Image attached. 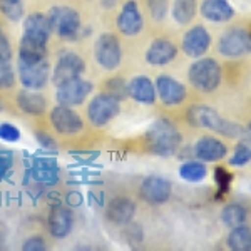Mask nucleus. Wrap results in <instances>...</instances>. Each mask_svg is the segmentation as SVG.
<instances>
[{
	"label": "nucleus",
	"instance_id": "obj_1",
	"mask_svg": "<svg viewBox=\"0 0 251 251\" xmlns=\"http://www.w3.org/2000/svg\"><path fill=\"white\" fill-rule=\"evenodd\" d=\"M183 143V134L176 124L166 117H159L146 131V146L148 151L159 157L176 156Z\"/></svg>",
	"mask_w": 251,
	"mask_h": 251
},
{
	"label": "nucleus",
	"instance_id": "obj_2",
	"mask_svg": "<svg viewBox=\"0 0 251 251\" xmlns=\"http://www.w3.org/2000/svg\"><path fill=\"white\" fill-rule=\"evenodd\" d=\"M186 121L193 127L208 129V131H213L225 137H231V139L246 134V129L243 126L225 119V117L220 116L216 109L211 106H204V104H196V106L189 107L186 111Z\"/></svg>",
	"mask_w": 251,
	"mask_h": 251
},
{
	"label": "nucleus",
	"instance_id": "obj_3",
	"mask_svg": "<svg viewBox=\"0 0 251 251\" xmlns=\"http://www.w3.org/2000/svg\"><path fill=\"white\" fill-rule=\"evenodd\" d=\"M221 79H223L221 67L214 59L200 57L189 66L188 80L200 92H204V94L214 92L220 87Z\"/></svg>",
	"mask_w": 251,
	"mask_h": 251
},
{
	"label": "nucleus",
	"instance_id": "obj_4",
	"mask_svg": "<svg viewBox=\"0 0 251 251\" xmlns=\"http://www.w3.org/2000/svg\"><path fill=\"white\" fill-rule=\"evenodd\" d=\"M47 20L50 24L52 34L64 40H75L82 29L80 14L69 5H55L49 10Z\"/></svg>",
	"mask_w": 251,
	"mask_h": 251
},
{
	"label": "nucleus",
	"instance_id": "obj_5",
	"mask_svg": "<svg viewBox=\"0 0 251 251\" xmlns=\"http://www.w3.org/2000/svg\"><path fill=\"white\" fill-rule=\"evenodd\" d=\"M87 119L94 127H104L121 112V100L109 92L96 94L87 104Z\"/></svg>",
	"mask_w": 251,
	"mask_h": 251
},
{
	"label": "nucleus",
	"instance_id": "obj_6",
	"mask_svg": "<svg viewBox=\"0 0 251 251\" xmlns=\"http://www.w3.org/2000/svg\"><path fill=\"white\" fill-rule=\"evenodd\" d=\"M17 77L24 89H30V91H40L47 86L50 80V64L47 59L35 60V62H27V60L17 59Z\"/></svg>",
	"mask_w": 251,
	"mask_h": 251
},
{
	"label": "nucleus",
	"instance_id": "obj_7",
	"mask_svg": "<svg viewBox=\"0 0 251 251\" xmlns=\"http://www.w3.org/2000/svg\"><path fill=\"white\" fill-rule=\"evenodd\" d=\"M94 57L104 71H116L123 62V47L119 39L111 32H104L94 44Z\"/></svg>",
	"mask_w": 251,
	"mask_h": 251
},
{
	"label": "nucleus",
	"instance_id": "obj_8",
	"mask_svg": "<svg viewBox=\"0 0 251 251\" xmlns=\"http://www.w3.org/2000/svg\"><path fill=\"white\" fill-rule=\"evenodd\" d=\"M84 72H86V62H84V59L80 57L77 52L64 50L59 54L54 71L50 72V80L57 87L72 79L82 77Z\"/></svg>",
	"mask_w": 251,
	"mask_h": 251
},
{
	"label": "nucleus",
	"instance_id": "obj_9",
	"mask_svg": "<svg viewBox=\"0 0 251 251\" xmlns=\"http://www.w3.org/2000/svg\"><path fill=\"white\" fill-rule=\"evenodd\" d=\"M218 50L229 59L243 57L251 54V32L243 27H231L218 40Z\"/></svg>",
	"mask_w": 251,
	"mask_h": 251
},
{
	"label": "nucleus",
	"instance_id": "obj_10",
	"mask_svg": "<svg viewBox=\"0 0 251 251\" xmlns=\"http://www.w3.org/2000/svg\"><path fill=\"white\" fill-rule=\"evenodd\" d=\"M49 119L57 134L75 136L84 129V121L71 106L57 104L49 111Z\"/></svg>",
	"mask_w": 251,
	"mask_h": 251
},
{
	"label": "nucleus",
	"instance_id": "obj_11",
	"mask_svg": "<svg viewBox=\"0 0 251 251\" xmlns=\"http://www.w3.org/2000/svg\"><path fill=\"white\" fill-rule=\"evenodd\" d=\"M92 91H94V84L91 80L77 77L55 87V97H57L59 104L74 107L86 102V99L92 94Z\"/></svg>",
	"mask_w": 251,
	"mask_h": 251
},
{
	"label": "nucleus",
	"instance_id": "obj_12",
	"mask_svg": "<svg viewBox=\"0 0 251 251\" xmlns=\"http://www.w3.org/2000/svg\"><path fill=\"white\" fill-rule=\"evenodd\" d=\"M116 27L126 37H134L144 29V15L136 0H126L116 17Z\"/></svg>",
	"mask_w": 251,
	"mask_h": 251
},
{
	"label": "nucleus",
	"instance_id": "obj_13",
	"mask_svg": "<svg viewBox=\"0 0 251 251\" xmlns=\"http://www.w3.org/2000/svg\"><path fill=\"white\" fill-rule=\"evenodd\" d=\"M173 184L164 176H148L139 186V196L148 204L161 206L171 200Z\"/></svg>",
	"mask_w": 251,
	"mask_h": 251
},
{
	"label": "nucleus",
	"instance_id": "obj_14",
	"mask_svg": "<svg viewBox=\"0 0 251 251\" xmlns=\"http://www.w3.org/2000/svg\"><path fill=\"white\" fill-rule=\"evenodd\" d=\"M154 86H156L157 99H161V102L164 106L169 107L179 106V104H183L186 100V97H188V89H186L184 84L168 74L157 75Z\"/></svg>",
	"mask_w": 251,
	"mask_h": 251
},
{
	"label": "nucleus",
	"instance_id": "obj_15",
	"mask_svg": "<svg viewBox=\"0 0 251 251\" xmlns=\"http://www.w3.org/2000/svg\"><path fill=\"white\" fill-rule=\"evenodd\" d=\"M50 35L52 29L47 20V15L34 12V14L27 15L24 19V34L20 40L30 44H39V46H47Z\"/></svg>",
	"mask_w": 251,
	"mask_h": 251
},
{
	"label": "nucleus",
	"instance_id": "obj_16",
	"mask_svg": "<svg viewBox=\"0 0 251 251\" xmlns=\"http://www.w3.org/2000/svg\"><path fill=\"white\" fill-rule=\"evenodd\" d=\"M211 47V35L203 25H194L189 30H186L183 35V42H181V49L188 57L200 59L203 57L206 52Z\"/></svg>",
	"mask_w": 251,
	"mask_h": 251
},
{
	"label": "nucleus",
	"instance_id": "obj_17",
	"mask_svg": "<svg viewBox=\"0 0 251 251\" xmlns=\"http://www.w3.org/2000/svg\"><path fill=\"white\" fill-rule=\"evenodd\" d=\"M74 223H75V218H74L72 209L69 208V206L57 204L49 213L47 228H49L50 236H54L55 240H64V238H67L69 234L72 233Z\"/></svg>",
	"mask_w": 251,
	"mask_h": 251
},
{
	"label": "nucleus",
	"instance_id": "obj_18",
	"mask_svg": "<svg viewBox=\"0 0 251 251\" xmlns=\"http://www.w3.org/2000/svg\"><path fill=\"white\" fill-rule=\"evenodd\" d=\"M193 156L203 163H218L228 156V146L214 136H203L194 144Z\"/></svg>",
	"mask_w": 251,
	"mask_h": 251
},
{
	"label": "nucleus",
	"instance_id": "obj_19",
	"mask_svg": "<svg viewBox=\"0 0 251 251\" xmlns=\"http://www.w3.org/2000/svg\"><path fill=\"white\" fill-rule=\"evenodd\" d=\"M136 203L126 196H116L106 206V218L116 226H127L136 216Z\"/></svg>",
	"mask_w": 251,
	"mask_h": 251
},
{
	"label": "nucleus",
	"instance_id": "obj_20",
	"mask_svg": "<svg viewBox=\"0 0 251 251\" xmlns=\"http://www.w3.org/2000/svg\"><path fill=\"white\" fill-rule=\"evenodd\" d=\"M177 57V47L169 39H156L151 42L144 54V59L149 66L163 67L171 64Z\"/></svg>",
	"mask_w": 251,
	"mask_h": 251
},
{
	"label": "nucleus",
	"instance_id": "obj_21",
	"mask_svg": "<svg viewBox=\"0 0 251 251\" xmlns=\"http://www.w3.org/2000/svg\"><path fill=\"white\" fill-rule=\"evenodd\" d=\"M127 97L144 106H152L157 99L154 82L148 75H136L127 82Z\"/></svg>",
	"mask_w": 251,
	"mask_h": 251
},
{
	"label": "nucleus",
	"instance_id": "obj_22",
	"mask_svg": "<svg viewBox=\"0 0 251 251\" xmlns=\"http://www.w3.org/2000/svg\"><path fill=\"white\" fill-rule=\"evenodd\" d=\"M17 107L27 116H42L47 111V99L37 91L24 89L15 97Z\"/></svg>",
	"mask_w": 251,
	"mask_h": 251
},
{
	"label": "nucleus",
	"instance_id": "obj_23",
	"mask_svg": "<svg viewBox=\"0 0 251 251\" xmlns=\"http://www.w3.org/2000/svg\"><path fill=\"white\" fill-rule=\"evenodd\" d=\"M201 15L209 22H228L234 17V9L229 0H203L201 2Z\"/></svg>",
	"mask_w": 251,
	"mask_h": 251
},
{
	"label": "nucleus",
	"instance_id": "obj_24",
	"mask_svg": "<svg viewBox=\"0 0 251 251\" xmlns=\"http://www.w3.org/2000/svg\"><path fill=\"white\" fill-rule=\"evenodd\" d=\"M226 245L233 251H251V228L246 225L234 226L226 238Z\"/></svg>",
	"mask_w": 251,
	"mask_h": 251
},
{
	"label": "nucleus",
	"instance_id": "obj_25",
	"mask_svg": "<svg viewBox=\"0 0 251 251\" xmlns=\"http://www.w3.org/2000/svg\"><path fill=\"white\" fill-rule=\"evenodd\" d=\"M220 216L223 225L228 226V228L246 225V221H248V211L240 203H228L226 206H223Z\"/></svg>",
	"mask_w": 251,
	"mask_h": 251
},
{
	"label": "nucleus",
	"instance_id": "obj_26",
	"mask_svg": "<svg viewBox=\"0 0 251 251\" xmlns=\"http://www.w3.org/2000/svg\"><path fill=\"white\" fill-rule=\"evenodd\" d=\"M208 176V168L200 159H186L179 166V177L188 183H201Z\"/></svg>",
	"mask_w": 251,
	"mask_h": 251
},
{
	"label": "nucleus",
	"instance_id": "obj_27",
	"mask_svg": "<svg viewBox=\"0 0 251 251\" xmlns=\"http://www.w3.org/2000/svg\"><path fill=\"white\" fill-rule=\"evenodd\" d=\"M198 10V2L196 0H174L173 2V19L176 20L179 25H188L189 22L194 19Z\"/></svg>",
	"mask_w": 251,
	"mask_h": 251
},
{
	"label": "nucleus",
	"instance_id": "obj_28",
	"mask_svg": "<svg viewBox=\"0 0 251 251\" xmlns=\"http://www.w3.org/2000/svg\"><path fill=\"white\" fill-rule=\"evenodd\" d=\"M0 14L10 22H19L25 17L24 0H0Z\"/></svg>",
	"mask_w": 251,
	"mask_h": 251
},
{
	"label": "nucleus",
	"instance_id": "obj_29",
	"mask_svg": "<svg viewBox=\"0 0 251 251\" xmlns=\"http://www.w3.org/2000/svg\"><path fill=\"white\" fill-rule=\"evenodd\" d=\"M15 80H17V71L14 69L12 59L0 57V89L9 91L15 86Z\"/></svg>",
	"mask_w": 251,
	"mask_h": 251
},
{
	"label": "nucleus",
	"instance_id": "obj_30",
	"mask_svg": "<svg viewBox=\"0 0 251 251\" xmlns=\"http://www.w3.org/2000/svg\"><path fill=\"white\" fill-rule=\"evenodd\" d=\"M248 163H251V143L241 141L240 144L234 148L231 157H229V166L233 168H243Z\"/></svg>",
	"mask_w": 251,
	"mask_h": 251
},
{
	"label": "nucleus",
	"instance_id": "obj_31",
	"mask_svg": "<svg viewBox=\"0 0 251 251\" xmlns=\"http://www.w3.org/2000/svg\"><path fill=\"white\" fill-rule=\"evenodd\" d=\"M213 179L216 183V188H218V193L220 194H226L231 188V183H233V174L228 171L226 168H221L218 166L213 173Z\"/></svg>",
	"mask_w": 251,
	"mask_h": 251
},
{
	"label": "nucleus",
	"instance_id": "obj_32",
	"mask_svg": "<svg viewBox=\"0 0 251 251\" xmlns=\"http://www.w3.org/2000/svg\"><path fill=\"white\" fill-rule=\"evenodd\" d=\"M148 12L154 22H163L169 12V0H148Z\"/></svg>",
	"mask_w": 251,
	"mask_h": 251
},
{
	"label": "nucleus",
	"instance_id": "obj_33",
	"mask_svg": "<svg viewBox=\"0 0 251 251\" xmlns=\"http://www.w3.org/2000/svg\"><path fill=\"white\" fill-rule=\"evenodd\" d=\"M106 92L114 96L116 99L123 100L127 97V82L121 77H112L106 82Z\"/></svg>",
	"mask_w": 251,
	"mask_h": 251
},
{
	"label": "nucleus",
	"instance_id": "obj_34",
	"mask_svg": "<svg viewBox=\"0 0 251 251\" xmlns=\"http://www.w3.org/2000/svg\"><path fill=\"white\" fill-rule=\"evenodd\" d=\"M20 129L12 123H0V139L5 143H17L20 139Z\"/></svg>",
	"mask_w": 251,
	"mask_h": 251
},
{
	"label": "nucleus",
	"instance_id": "obj_35",
	"mask_svg": "<svg viewBox=\"0 0 251 251\" xmlns=\"http://www.w3.org/2000/svg\"><path fill=\"white\" fill-rule=\"evenodd\" d=\"M24 251H46L47 250V243L42 236L39 234H34V236H29L22 245Z\"/></svg>",
	"mask_w": 251,
	"mask_h": 251
},
{
	"label": "nucleus",
	"instance_id": "obj_36",
	"mask_svg": "<svg viewBox=\"0 0 251 251\" xmlns=\"http://www.w3.org/2000/svg\"><path fill=\"white\" fill-rule=\"evenodd\" d=\"M35 141L39 143L40 148H44V149H47V151H57V141L54 139L49 132L46 131H39V132H35Z\"/></svg>",
	"mask_w": 251,
	"mask_h": 251
},
{
	"label": "nucleus",
	"instance_id": "obj_37",
	"mask_svg": "<svg viewBox=\"0 0 251 251\" xmlns=\"http://www.w3.org/2000/svg\"><path fill=\"white\" fill-rule=\"evenodd\" d=\"M12 163H14V157L9 149H0V181L7 176V173L10 171Z\"/></svg>",
	"mask_w": 251,
	"mask_h": 251
},
{
	"label": "nucleus",
	"instance_id": "obj_38",
	"mask_svg": "<svg viewBox=\"0 0 251 251\" xmlns=\"http://www.w3.org/2000/svg\"><path fill=\"white\" fill-rule=\"evenodd\" d=\"M0 57L12 59V47H10L9 39L5 37V34L0 35Z\"/></svg>",
	"mask_w": 251,
	"mask_h": 251
},
{
	"label": "nucleus",
	"instance_id": "obj_39",
	"mask_svg": "<svg viewBox=\"0 0 251 251\" xmlns=\"http://www.w3.org/2000/svg\"><path fill=\"white\" fill-rule=\"evenodd\" d=\"M69 204L71 206H77V204H80V198H79V194L77 193H72L71 194V198H69Z\"/></svg>",
	"mask_w": 251,
	"mask_h": 251
},
{
	"label": "nucleus",
	"instance_id": "obj_40",
	"mask_svg": "<svg viewBox=\"0 0 251 251\" xmlns=\"http://www.w3.org/2000/svg\"><path fill=\"white\" fill-rule=\"evenodd\" d=\"M117 3V0H102V7L104 9H111V7H114Z\"/></svg>",
	"mask_w": 251,
	"mask_h": 251
},
{
	"label": "nucleus",
	"instance_id": "obj_41",
	"mask_svg": "<svg viewBox=\"0 0 251 251\" xmlns=\"http://www.w3.org/2000/svg\"><path fill=\"white\" fill-rule=\"evenodd\" d=\"M246 136H248V141L251 143V123L248 124V127H246Z\"/></svg>",
	"mask_w": 251,
	"mask_h": 251
},
{
	"label": "nucleus",
	"instance_id": "obj_42",
	"mask_svg": "<svg viewBox=\"0 0 251 251\" xmlns=\"http://www.w3.org/2000/svg\"><path fill=\"white\" fill-rule=\"evenodd\" d=\"M3 111V102H2V99H0V112Z\"/></svg>",
	"mask_w": 251,
	"mask_h": 251
},
{
	"label": "nucleus",
	"instance_id": "obj_43",
	"mask_svg": "<svg viewBox=\"0 0 251 251\" xmlns=\"http://www.w3.org/2000/svg\"><path fill=\"white\" fill-rule=\"evenodd\" d=\"M3 34V32H2V29H0V35H2Z\"/></svg>",
	"mask_w": 251,
	"mask_h": 251
}]
</instances>
